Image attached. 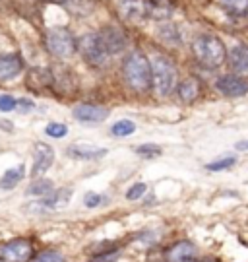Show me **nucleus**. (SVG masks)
<instances>
[{
	"mask_svg": "<svg viewBox=\"0 0 248 262\" xmlns=\"http://www.w3.org/2000/svg\"><path fill=\"white\" fill-rule=\"evenodd\" d=\"M136 151L142 158H157V156H161V148L155 146V144H142V146H138Z\"/></svg>",
	"mask_w": 248,
	"mask_h": 262,
	"instance_id": "obj_26",
	"label": "nucleus"
},
{
	"mask_svg": "<svg viewBox=\"0 0 248 262\" xmlns=\"http://www.w3.org/2000/svg\"><path fill=\"white\" fill-rule=\"evenodd\" d=\"M53 181L51 179H37L35 183H31V187L26 190L28 196H47L53 192Z\"/></svg>",
	"mask_w": 248,
	"mask_h": 262,
	"instance_id": "obj_22",
	"label": "nucleus"
},
{
	"mask_svg": "<svg viewBox=\"0 0 248 262\" xmlns=\"http://www.w3.org/2000/svg\"><path fill=\"white\" fill-rule=\"evenodd\" d=\"M45 2H51V4H66L70 0H45Z\"/></svg>",
	"mask_w": 248,
	"mask_h": 262,
	"instance_id": "obj_35",
	"label": "nucleus"
},
{
	"mask_svg": "<svg viewBox=\"0 0 248 262\" xmlns=\"http://www.w3.org/2000/svg\"><path fill=\"white\" fill-rule=\"evenodd\" d=\"M219 4L233 18L248 16V0H219Z\"/></svg>",
	"mask_w": 248,
	"mask_h": 262,
	"instance_id": "obj_19",
	"label": "nucleus"
},
{
	"mask_svg": "<svg viewBox=\"0 0 248 262\" xmlns=\"http://www.w3.org/2000/svg\"><path fill=\"white\" fill-rule=\"evenodd\" d=\"M72 196V190L70 188H64V190H56L55 194H51V196H45L41 200V204L43 206H49V208H58V206H66L68 204V200Z\"/></svg>",
	"mask_w": 248,
	"mask_h": 262,
	"instance_id": "obj_21",
	"label": "nucleus"
},
{
	"mask_svg": "<svg viewBox=\"0 0 248 262\" xmlns=\"http://www.w3.org/2000/svg\"><path fill=\"white\" fill-rule=\"evenodd\" d=\"M47 49L58 58H68L76 53L78 43L66 28H53L47 31Z\"/></svg>",
	"mask_w": 248,
	"mask_h": 262,
	"instance_id": "obj_4",
	"label": "nucleus"
},
{
	"mask_svg": "<svg viewBox=\"0 0 248 262\" xmlns=\"http://www.w3.org/2000/svg\"><path fill=\"white\" fill-rule=\"evenodd\" d=\"M0 262H2V260H0Z\"/></svg>",
	"mask_w": 248,
	"mask_h": 262,
	"instance_id": "obj_37",
	"label": "nucleus"
},
{
	"mask_svg": "<svg viewBox=\"0 0 248 262\" xmlns=\"http://www.w3.org/2000/svg\"><path fill=\"white\" fill-rule=\"evenodd\" d=\"M24 68V60L21 56L12 53V55H2L0 56V82H8L12 78L21 72Z\"/></svg>",
	"mask_w": 248,
	"mask_h": 262,
	"instance_id": "obj_13",
	"label": "nucleus"
},
{
	"mask_svg": "<svg viewBox=\"0 0 248 262\" xmlns=\"http://www.w3.org/2000/svg\"><path fill=\"white\" fill-rule=\"evenodd\" d=\"M33 262H64V256L56 251H45L37 256Z\"/></svg>",
	"mask_w": 248,
	"mask_h": 262,
	"instance_id": "obj_28",
	"label": "nucleus"
},
{
	"mask_svg": "<svg viewBox=\"0 0 248 262\" xmlns=\"http://www.w3.org/2000/svg\"><path fill=\"white\" fill-rule=\"evenodd\" d=\"M97 35H99V41H101L107 55H117L120 51H124L126 45H128L126 33L120 28H117V26H105Z\"/></svg>",
	"mask_w": 248,
	"mask_h": 262,
	"instance_id": "obj_7",
	"label": "nucleus"
},
{
	"mask_svg": "<svg viewBox=\"0 0 248 262\" xmlns=\"http://www.w3.org/2000/svg\"><path fill=\"white\" fill-rule=\"evenodd\" d=\"M33 258V245L28 239H12L0 247L2 262H29Z\"/></svg>",
	"mask_w": 248,
	"mask_h": 262,
	"instance_id": "obj_6",
	"label": "nucleus"
},
{
	"mask_svg": "<svg viewBox=\"0 0 248 262\" xmlns=\"http://www.w3.org/2000/svg\"><path fill=\"white\" fill-rule=\"evenodd\" d=\"M16 107H21V109H19L21 113H28L33 109V103L28 101V99H21V101H16Z\"/></svg>",
	"mask_w": 248,
	"mask_h": 262,
	"instance_id": "obj_33",
	"label": "nucleus"
},
{
	"mask_svg": "<svg viewBox=\"0 0 248 262\" xmlns=\"http://www.w3.org/2000/svg\"><path fill=\"white\" fill-rule=\"evenodd\" d=\"M217 92L227 97H242L248 94V80L239 74H225L215 82Z\"/></svg>",
	"mask_w": 248,
	"mask_h": 262,
	"instance_id": "obj_8",
	"label": "nucleus"
},
{
	"mask_svg": "<svg viewBox=\"0 0 248 262\" xmlns=\"http://www.w3.org/2000/svg\"><path fill=\"white\" fill-rule=\"evenodd\" d=\"M159 35L165 37L167 41H173V43H178V41H181L178 31H176V28L175 26H171V24H167V26H163V28L159 29Z\"/></svg>",
	"mask_w": 248,
	"mask_h": 262,
	"instance_id": "obj_27",
	"label": "nucleus"
},
{
	"mask_svg": "<svg viewBox=\"0 0 248 262\" xmlns=\"http://www.w3.org/2000/svg\"><path fill=\"white\" fill-rule=\"evenodd\" d=\"M233 165H237V158H233V156H227V158H221L217 159V161H212V163H208L206 165V169L208 171H227V169H231Z\"/></svg>",
	"mask_w": 248,
	"mask_h": 262,
	"instance_id": "obj_24",
	"label": "nucleus"
},
{
	"mask_svg": "<svg viewBox=\"0 0 248 262\" xmlns=\"http://www.w3.org/2000/svg\"><path fill=\"white\" fill-rule=\"evenodd\" d=\"M119 249H112L110 253H103L99 254V256H95L92 262H117V258H119Z\"/></svg>",
	"mask_w": 248,
	"mask_h": 262,
	"instance_id": "obj_32",
	"label": "nucleus"
},
{
	"mask_svg": "<svg viewBox=\"0 0 248 262\" xmlns=\"http://www.w3.org/2000/svg\"><path fill=\"white\" fill-rule=\"evenodd\" d=\"M16 109V99L12 95H0V111L10 113Z\"/></svg>",
	"mask_w": 248,
	"mask_h": 262,
	"instance_id": "obj_29",
	"label": "nucleus"
},
{
	"mask_svg": "<svg viewBox=\"0 0 248 262\" xmlns=\"http://www.w3.org/2000/svg\"><path fill=\"white\" fill-rule=\"evenodd\" d=\"M173 10H175V6L171 0H146V16L157 19V21L171 18Z\"/></svg>",
	"mask_w": 248,
	"mask_h": 262,
	"instance_id": "obj_16",
	"label": "nucleus"
},
{
	"mask_svg": "<svg viewBox=\"0 0 248 262\" xmlns=\"http://www.w3.org/2000/svg\"><path fill=\"white\" fill-rule=\"evenodd\" d=\"M227 56L233 72H237L239 76L242 72H248V45H235Z\"/></svg>",
	"mask_w": 248,
	"mask_h": 262,
	"instance_id": "obj_18",
	"label": "nucleus"
},
{
	"mask_svg": "<svg viewBox=\"0 0 248 262\" xmlns=\"http://www.w3.org/2000/svg\"><path fill=\"white\" fill-rule=\"evenodd\" d=\"M134 130H136V124H134V121H128V119L115 122L110 126V132L115 136H130V134H134Z\"/></svg>",
	"mask_w": 248,
	"mask_h": 262,
	"instance_id": "obj_23",
	"label": "nucleus"
},
{
	"mask_svg": "<svg viewBox=\"0 0 248 262\" xmlns=\"http://www.w3.org/2000/svg\"><path fill=\"white\" fill-rule=\"evenodd\" d=\"M167 262H196L198 260V247L192 241H178L169 247L165 253Z\"/></svg>",
	"mask_w": 248,
	"mask_h": 262,
	"instance_id": "obj_10",
	"label": "nucleus"
},
{
	"mask_svg": "<svg viewBox=\"0 0 248 262\" xmlns=\"http://www.w3.org/2000/svg\"><path fill=\"white\" fill-rule=\"evenodd\" d=\"M101 202H105V198L99 196V194H95V192H87L85 198H83V204L87 208H97Z\"/></svg>",
	"mask_w": 248,
	"mask_h": 262,
	"instance_id": "obj_31",
	"label": "nucleus"
},
{
	"mask_svg": "<svg viewBox=\"0 0 248 262\" xmlns=\"http://www.w3.org/2000/svg\"><path fill=\"white\" fill-rule=\"evenodd\" d=\"M45 132L47 136H51V138H62L68 132V126L62 124V122H49L45 126Z\"/></svg>",
	"mask_w": 248,
	"mask_h": 262,
	"instance_id": "obj_25",
	"label": "nucleus"
},
{
	"mask_svg": "<svg viewBox=\"0 0 248 262\" xmlns=\"http://www.w3.org/2000/svg\"><path fill=\"white\" fill-rule=\"evenodd\" d=\"M55 161V150L45 144V142H37L35 154H33V167H31V177L43 175L47 169L53 165Z\"/></svg>",
	"mask_w": 248,
	"mask_h": 262,
	"instance_id": "obj_11",
	"label": "nucleus"
},
{
	"mask_svg": "<svg viewBox=\"0 0 248 262\" xmlns=\"http://www.w3.org/2000/svg\"><path fill=\"white\" fill-rule=\"evenodd\" d=\"M24 175H26V167H24V165L14 167V169H8V171L2 175V179H0V187H2V188L16 187L19 181L24 179Z\"/></svg>",
	"mask_w": 248,
	"mask_h": 262,
	"instance_id": "obj_20",
	"label": "nucleus"
},
{
	"mask_svg": "<svg viewBox=\"0 0 248 262\" xmlns=\"http://www.w3.org/2000/svg\"><path fill=\"white\" fill-rule=\"evenodd\" d=\"M117 10L124 19H140L146 16V0H119Z\"/></svg>",
	"mask_w": 248,
	"mask_h": 262,
	"instance_id": "obj_15",
	"label": "nucleus"
},
{
	"mask_svg": "<svg viewBox=\"0 0 248 262\" xmlns=\"http://www.w3.org/2000/svg\"><path fill=\"white\" fill-rule=\"evenodd\" d=\"M26 84L31 92L39 95H45V92H53L55 90V80H53V72L47 68H31L28 72V80Z\"/></svg>",
	"mask_w": 248,
	"mask_h": 262,
	"instance_id": "obj_9",
	"label": "nucleus"
},
{
	"mask_svg": "<svg viewBox=\"0 0 248 262\" xmlns=\"http://www.w3.org/2000/svg\"><path fill=\"white\" fill-rule=\"evenodd\" d=\"M78 51H80V55H82V58L87 64L97 66V68L105 66L107 58H109L97 33H85V35H82L80 41H78Z\"/></svg>",
	"mask_w": 248,
	"mask_h": 262,
	"instance_id": "obj_5",
	"label": "nucleus"
},
{
	"mask_svg": "<svg viewBox=\"0 0 248 262\" xmlns=\"http://www.w3.org/2000/svg\"><path fill=\"white\" fill-rule=\"evenodd\" d=\"M235 148H237V150H240V151H248V140L237 142V144H235Z\"/></svg>",
	"mask_w": 248,
	"mask_h": 262,
	"instance_id": "obj_34",
	"label": "nucleus"
},
{
	"mask_svg": "<svg viewBox=\"0 0 248 262\" xmlns=\"http://www.w3.org/2000/svg\"><path fill=\"white\" fill-rule=\"evenodd\" d=\"M176 92H178V97H181L183 103H194L202 95V82L194 76H188L178 84Z\"/></svg>",
	"mask_w": 248,
	"mask_h": 262,
	"instance_id": "obj_14",
	"label": "nucleus"
},
{
	"mask_svg": "<svg viewBox=\"0 0 248 262\" xmlns=\"http://www.w3.org/2000/svg\"><path fill=\"white\" fill-rule=\"evenodd\" d=\"M146 188L147 187L144 185V183H136V185H132L130 190L126 192V198H128V200H138V198L146 192Z\"/></svg>",
	"mask_w": 248,
	"mask_h": 262,
	"instance_id": "obj_30",
	"label": "nucleus"
},
{
	"mask_svg": "<svg viewBox=\"0 0 248 262\" xmlns=\"http://www.w3.org/2000/svg\"><path fill=\"white\" fill-rule=\"evenodd\" d=\"M192 53L196 56V60L204 68H210V70L219 68L227 60V49L223 45V41L212 33H204V35H198L194 39Z\"/></svg>",
	"mask_w": 248,
	"mask_h": 262,
	"instance_id": "obj_1",
	"label": "nucleus"
},
{
	"mask_svg": "<svg viewBox=\"0 0 248 262\" xmlns=\"http://www.w3.org/2000/svg\"><path fill=\"white\" fill-rule=\"evenodd\" d=\"M66 154L72 159H97L107 156V150L97 146H87V144H74L66 150Z\"/></svg>",
	"mask_w": 248,
	"mask_h": 262,
	"instance_id": "obj_17",
	"label": "nucleus"
},
{
	"mask_svg": "<svg viewBox=\"0 0 248 262\" xmlns=\"http://www.w3.org/2000/svg\"><path fill=\"white\" fill-rule=\"evenodd\" d=\"M124 78L138 94H146L151 88V62L140 51H134L124 62Z\"/></svg>",
	"mask_w": 248,
	"mask_h": 262,
	"instance_id": "obj_2",
	"label": "nucleus"
},
{
	"mask_svg": "<svg viewBox=\"0 0 248 262\" xmlns=\"http://www.w3.org/2000/svg\"><path fill=\"white\" fill-rule=\"evenodd\" d=\"M176 80L178 74L173 60L169 56L155 55V58L151 60V88L155 90V94L167 97L176 88Z\"/></svg>",
	"mask_w": 248,
	"mask_h": 262,
	"instance_id": "obj_3",
	"label": "nucleus"
},
{
	"mask_svg": "<svg viewBox=\"0 0 248 262\" xmlns=\"http://www.w3.org/2000/svg\"><path fill=\"white\" fill-rule=\"evenodd\" d=\"M74 117L82 122H103L105 119H109V109L101 105L82 103L74 109Z\"/></svg>",
	"mask_w": 248,
	"mask_h": 262,
	"instance_id": "obj_12",
	"label": "nucleus"
},
{
	"mask_svg": "<svg viewBox=\"0 0 248 262\" xmlns=\"http://www.w3.org/2000/svg\"><path fill=\"white\" fill-rule=\"evenodd\" d=\"M200 262H219L217 258H212V256H208V258H204V260H200Z\"/></svg>",
	"mask_w": 248,
	"mask_h": 262,
	"instance_id": "obj_36",
	"label": "nucleus"
}]
</instances>
